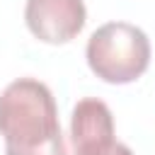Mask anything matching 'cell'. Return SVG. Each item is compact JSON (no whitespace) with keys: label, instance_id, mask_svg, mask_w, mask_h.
I'll return each instance as SVG.
<instances>
[{"label":"cell","instance_id":"1","mask_svg":"<svg viewBox=\"0 0 155 155\" xmlns=\"http://www.w3.org/2000/svg\"><path fill=\"white\" fill-rule=\"evenodd\" d=\"M0 136L5 155H68L56 99L34 78H19L2 90Z\"/></svg>","mask_w":155,"mask_h":155},{"label":"cell","instance_id":"2","mask_svg":"<svg viewBox=\"0 0 155 155\" xmlns=\"http://www.w3.org/2000/svg\"><path fill=\"white\" fill-rule=\"evenodd\" d=\"M87 65L104 82H133L150 65V41L145 31L136 24H102L97 31H92L87 41Z\"/></svg>","mask_w":155,"mask_h":155},{"label":"cell","instance_id":"3","mask_svg":"<svg viewBox=\"0 0 155 155\" xmlns=\"http://www.w3.org/2000/svg\"><path fill=\"white\" fill-rule=\"evenodd\" d=\"M73 155H133V150L114 138L111 109L97 99H80L70 116Z\"/></svg>","mask_w":155,"mask_h":155},{"label":"cell","instance_id":"4","mask_svg":"<svg viewBox=\"0 0 155 155\" xmlns=\"http://www.w3.org/2000/svg\"><path fill=\"white\" fill-rule=\"evenodd\" d=\"M24 19L29 31L46 44H68L87 19L82 0H27Z\"/></svg>","mask_w":155,"mask_h":155}]
</instances>
